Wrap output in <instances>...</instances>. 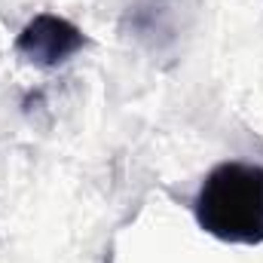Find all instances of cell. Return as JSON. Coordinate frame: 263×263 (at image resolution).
I'll return each instance as SVG.
<instances>
[{
  "instance_id": "6da1fadb",
  "label": "cell",
  "mask_w": 263,
  "mask_h": 263,
  "mask_svg": "<svg viewBox=\"0 0 263 263\" xmlns=\"http://www.w3.org/2000/svg\"><path fill=\"white\" fill-rule=\"evenodd\" d=\"M193 214L217 242L263 245V165L239 159L214 165L193 199Z\"/></svg>"
},
{
  "instance_id": "7a4b0ae2",
  "label": "cell",
  "mask_w": 263,
  "mask_h": 263,
  "mask_svg": "<svg viewBox=\"0 0 263 263\" xmlns=\"http://www.w3.org/2000/svg\"><path fill=\"white\" fill-rule=\"evenodd\" d=\"M83 46H89V37L62 15L40 12L34 15L22 34L15 37V55L34 67H59L73 59Z\"/></svg>"
}]
</instances>
